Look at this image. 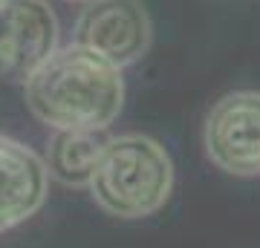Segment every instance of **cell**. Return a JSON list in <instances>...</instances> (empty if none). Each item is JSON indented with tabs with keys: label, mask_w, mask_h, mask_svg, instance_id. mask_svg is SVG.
<instances>
[{
	"label": "cell",
	"mask_w": 260,
	"mask_h": 248,
	"mask_svg": "<svg viewBox=\"0 0 260 248\" xmlns=\"http://www.w3.org/2000/svg\"><path fill=\"white\" fill-rule=\"evenodd\" d=\"M26 107L52 130H107L124 104L121 69L78 44L58 46L23 84Z\"/></svg>",
	"instance_id": "obj_1"
},
{
	"label": "cell",
	"mask_w": 260,
	"mask_h": 248,
	"mask_svg": "<svg viewBox=\"0 0 260 248\" xmlns=\"http://www.w3.org/2000/svg\"><path fill=\"white\" fill-rule=\"evenodd\" d=\"M174 191V162L156 138L142 133L107 138L90 179L95 205L119 220H145Z\"/></svg>",
	"instance_id": "obj_2"
},
{
	"label": "cell",
	"mask_w": 260,
	"mask_h": 248,
	"mask_svg": "<svg viewBox=\"0 0 260 248\" xmlns=\"http://www.w3.org/2000/svg\"><path fill=\"white\" fill-rule=\"evenodd\" d=\"M150 15L142 0H90L75 23V44L116 69L133 66L150 49Z\"/></svg>",
	"instance_id": "obj_3"
},
{
	"label": "cell",
	"mask_w": 260,
	"mask_h": 248,
	"mask_svg": "<svg viewBox=\"0 0 260 248\" xmlns=\"http://www.w3.org/2000/svg\"><path fill=\"white\" fill-rule=\"evenodd\" d=\"M58 18L47 0L0 3V81L26 84L58 49Z\"/></svg>",
	"instance_id": "obj_4"
},
{
	"label": "cell",
	"mask_w": 260,
	"mask_h": 248,
	"mask_svg": "<svg viewBox=\"0 0 260 248\" xmlns=\"http://www.w3.org/2000/svg\"><path fill=\"white\" fill-rule=\"evenodd\" d=\"M205 153L232 176H260V92H229L205 119Z\"/></svg>",
	"instance_id": "obj_5"
},
{
	"label": "cell",
	"mask_w": 260,
	"mask_h": 248,
	"mask_svg": "<svg viewBox=\"0 0 260 248\" xmlns=\"http://www.w3.org/2000/svg\"><path fill=\"white\" fill-rule=\"evenodd\" d=\"M47 188L44 159L23 141L0 133V234L35 217L47 202Z\"/></svg>",
	"instance_id": "obj_6"
},
{
	"label": "cell",
	"mask_w": 260,
	"mask_h": 248,
	"mask_svg": "<svg viewBox=\"0 0 260 248\" xmlns=\"http://www.w3.org/2000/svg\"><path fill=\"white\" fill-rule=\"evenodd\" d=\"M104 145V130H55L44 159L47 173L67 188H90Z\"/></svg>",
	"instance_id": "obj_7"
},
{
	"label": "cell",
	"mask_w": 260,
	"mask_h": 248,
	"mask_svg": "<svg viewBox=\"0 0 260 248\" xmlns=\"http://www.w3.org/2000/svg\"><path fill=\"white\" fill-rule=\"evenodd\" d=\"M73 3H90V0H73Z\"/></svg>",
	"instance_id": "obj_8"
},
{
	"label": "cell",
	"mask_w": 260,
	"mask_h": 248,
	"mask_svg": "<svg viewBox=\"0 0 260 248\" xmlns=\"http://www.w3.org/2000/svg\"><path fill=\"white\" fill-rule=\"evenodd\" d=\"M0 3H3V0H0Z\"/></svg>",
	"instance_id": "obj_9"
}]
</instances>
